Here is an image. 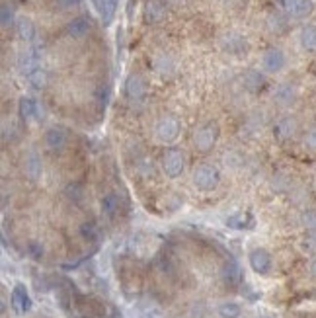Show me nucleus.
<instances>
[{
	"label": "nucleus",
	"mask_w": 316,
	"mask_h": 318,
	"mask_svg": "<svg viewBox=\"0 0 316 318\" xmlns=\"http://www.w3.org/2000/svg\"><path fill=\"white\" fill-rule=\"evenodd\" d=\"M191 182L201 192H213L221 182V172L213 164H199L191 174Z\"/></svg>",
	"instance_id": "obj_1"
},
{
	"label": "nucleus",
	"mask_w": 316,
	"mask_h": 318,
	"mask_svg": "<svg viewBox=\"0 0 316 318\" xmlns=\"http://www.w3.org/2000/svg\"><path fill=\"white\" fill-rule=\"evenodd\" d=\"M217 139H219V125L213 123V121H209V123H203L201 127L195 129V133H193V145L201 153H207V151H211L213 146L217 145Z\"/></svg>",
	"instance_id": "obj_2"
},
{
	"label": "nucleus",
	"mask_w": 316,
	"mask_h": 318,
	"mask_svg": "<svg viewBox=\"0 0 316 318\" xmlns=\"http://www.w3.org/2000/svg\"><path fill=\"white\" fill-rule=\"evenodd\" d=\"M154 133H156L158 141H162V143H174L180 135L178 119L172 116L160 117L156 121V127H154Z\"/></svg>",
	"instance_id": "obj_3"
},
{
	"label": "nucleus",
	"mask_w": 316,
	"mask_h": 318,
	"mask_svg": "<svg viewBox=\"0 0 316 318\" xmlns=\"http://www.w3.org/2000/svg\"><path fill=\"white\" fill-rule=\"evenodd\" d=\"M184 166H186V160L180 148H168L162 156V170L168 178H180L184 172Z\"/></svg>",
	"instance_id": "obj_4"
},
{
	"label": "nucleus",
	"mask_w": 316,
	"mask_h": 318,
	"mask_svg": "<svg viewBox=\"0 0 316 318\" xmlns=\"http://www.w3.org/2000/svg\"><path fill=\"white\" fill-rule=\"evenodd\" d=\"M279 6L291 18H305L312 12L310 0H279Z\"/></svg>",
	"instance_id": "obj_5"
},
{
	"label": "nucleus",
	"mask_w": 316,
	"mask_h": 318,
	"mask_svg": "<svg viewBox=\"0 0 316 318\" xmlns=\"http://www.w3.org/2000/svg\"><path fill=\"white\" fill-rule=\"evenodd\" d=\"M18 68H20L22 74H26V77H30L33 70H37L40 68V53H37V49H24L20 53V57H18Z\"/></svg>",
	"instance_id": "obj_6"
},
{
	"label": "nucleus",
	"mask_w": 316,
	"mask_h": 318,
	"mask_svg": "<svg viewBox=\"0 0 316 318\" xmlns=\"http://www.w3.org/2000/svg\"><path fill=\"white\" fill-rule=\"evenodd\" d=\"M248 261H250L252 270L256 271V273H260V275H266L267 271L271 270V256L264 248H256V250L250 252Z\"/></svg>",
	"instance_id": "obj_7"
},
{
	"label": "nucleus",
	"mask_w": 316,
	"mask_h": 318,
	"mask_svg": "<svg viewBox=\"0 0 316 318\" xmlns=\"http://www.w3.org/2000/svg\"><path fill=\"white\" fill-rule=\"evenodd\" d=\"M262 67L266 68L267 72H279L285 67V55L283 51L277 47H269L262 57Z\"/></svg>",
	"instance_id": "obj_8"
},
{
	"label": "nucleus",
	"mask_w": 316,
	"mask_h": 318,
	"mask_svg": "<svg viewBox=\"0 0 316 318\" xmlns=\"http://www.w3.org/2000/svg\"><path fill=\"white\" fill-rule=\"evenodd\" d=\"M24 172L30 178L31 182H37L43 174V162H41V156L37 155V151H30L26 158H24Z\"/></svg>",
	"instance_id": "obj_9"
},
{
	"label": "nucleus",
	"mask_w": 316,
	"mask_h": 318,
	"mask_svg": "<svg viewBox=\"0 0 316 318\" xmlns=\"http://www.w3.org/2000/svg\"><path fill=\"white\" fill-rule=\"evenodd\" d=\"M10 303H12V309L16 310V312H28L31 309V299L30 295H28V289L18 283L14 291H12L10 295Z\"/></svg>",
	"instance_id": "obj_10"
},
{
	"label": "nucleus",
	"mask_w": 316,
	"mask_h": 318,
	"mask_svg": "<svg viewBox=\"0 0 316 318\" xmlns=\"http://www.w3.org/2000/svg\"><path fill=\"white\" fill-rule=\"evenodd\" d=\"M143 14H145V20L148 24H158L166 16V4L162 0H147Z\"/></svg>",
	"instance_id": "obj_11"
},
{
	"label": "nucleus",
	"mask_w": 316,
	"mask_h": 318,
	"mask_svg": "<svg viewBox=\"0 0 316 318\" xmlns=\"http://www.w3.org/2000/svg\"><path fill=\"white\" fill-rule=\"evenodd\" d=\"M65 145H67V131L63 127H51V129H47V133H45V146L49 151L57 153Z\"/></svg>",
	"instance_id": "obj_12"
},
{
	"label": "nucleus",
	"mask_w": 316,
	"mask_h": 318,
	"mask_svg": "<svg viewBox=\"0 0 316 318\" xmlns=\"http://www.w3.org/2000/svg\"><path fill=\"white\" fill-rule=\"evenodd\" d=\"M125 96L129 100H141L145 96V82L139 74H129L127 80H125Z\"/></svg>",
	"instance_id": "obj_13"
},
{
	"label": "nucleus",
	"mask_w": 316,
	"mask_h": 318,
	"mask_svg": "<svg viewBox=\"0 0 316 318\" xmlns=\"http://www.w3.org/2000/svg\"><path fill=\"white\" fill-rule=\"evenodd\" d=\"M88 31H90V20L86 16H76V18H72L67 24V35H70V38L74 39L84 38Z\"/></svg>",
	"instance_id": "obj_14"
},
{
	"label": "nucleus",
	"mask_w": 316,
	"mask_h": 318,
	"mask_svg": "<svg viewBox=\"0 0 316 318\" xmlns=\"http://www.w3.org/2000/svg\"><path fill=\"white\" fill-rule=\"evenodd\" d=\"M221 275H223V279L227 281L228 285H238V283L242 281V270H240V266H238L234 260H228L227 264L223 266Z\"/></svg>",
	"instance_id": "obj_15"
},
{
	"label": "nucleus",
	"mask_w": 316,
	"mask_h": 318,
	"mask_svg": "<svg viewBox=\"0 0 316 318\" xmlns=\"http://www.w3.org/2000/svg\"><path fill=\"white\" fill-rule=\"evenodd\" d=\"M293 133H295V121L291 117H283L273 125V135L277 141H287Z\"/></svg>",
	"instance_id": "obj_16"
},
{
	"label": "nucleus",
	"mask_w": 316,
	"mask_h": 318,
	"mask_svg": "<svg viewBox=\"0 0 316 318\" xmlns=\"http://www.w3.org/2000/svg\"><path fill=\"white\" fill-rule=\"evenodd\" d=\"M100 207H102V213H106L108 217H115V213L119 211V195L117 193H106L100 201Z\"/></svg>",
	"instance_id": "obj_17"
},
{
	"label": "nucleus",
	"mask_w": 316,
	"mask_h": 318,
	"mask_svg": "<svg viewBox=\"0 0 316 318\" xmlns=\"http://www.w3.org/2000/svg\"><path fill=\"white\" fill-rule=\"evenodd\" d=\"M299 39H301L303 49L310 51V53H314L316 51V26H305V28L301 29Z\"/></svg>",
	"instance_id": "obj_18"
},
{
	"label": "nucleus",
	"mask_w": 316,
	"mask_h": 318,
	"mask_svg": "<svg viewBox=\"0 0 316 318\" xmlns=\"http://www.w3.org/2000/svg\"><path fill=\"white\" fill-rule=\"evenodd\" d=\"M16 31L24 41H31L33 35H35V28H33V22L26 16H20L16 20Z\"/></svg>",
	"instance_id": "obj_19"
},
{
	"label": "nucleus",
	"mask_w": 316,
	"mask_h": 318,
	"mask_svg": "<svg viewBox=\"0 0 316 318\" xmlns=\"http://www.w3.org/2000/svg\"><path fill=\"white\" fill-rule=\"evenodd\" d=\"M18 111H20L22 119H26V121H28V119H33V117L37 116V102L31 100V98H28V96L20 98Z\"/></svg>",
	"instance_id": "obj_20"
},
{
	"label": "nucleus",
	"mask_w": 316,
	"mask_h": 318,
	"mask_svg": "<svg viewBox=\"0 0 316 318\" xmlns=\"http://www.w3.org/2000/svg\"><path fill=\"white\" fill-rule=\"evenodd\" d=\"M115 8H117V0H102L100 14H102V20H104V26L111 24V20L115 16Z\"/></svg>",
	"instance_id": "obj_21"
},
{
	"label": "nucleus",
	"mask_w": 316,
	"mask_h": 318,
	"mask_svg": "<svg viewBox=\"0 0 316 318\" xmlns=\"http://www.w3.org/2000/svg\"><path fill=\"white\" fill-rule=\"evenodd\" d=\"M217 312H219V316L221 318H238L240 316V312H242V309H240V305H238V303L228 301V303L219 305Z\"/></svg>",
	"instance_id": "obj_22"
},
{
	"label": "nucleus",
	"mask_w": 316,
	"mask_h": 318,
	"mask_svg": "<svg viewBox=\"0 0 316 318\" xmlns=\"http://www.w3.org/2000/svg\"><path fill=\"white\" fill-rule=\"evenodd\" d=\"M98 234H100L98 227H96L92 221H86V222L80 225V236H82L84 240H88V242L98 240Z\"/></svg>",
	"instance_id": "obj_23"
},
{
	"label": "nucleus",
	"mask_w": 316,
	"mask_h": 318,
	"mask_svg": "<svg viewBox=\"0 0 316 318\" xmlns=\"http://www.w3.org/2000/svg\"><path fill=\"white\" fill-rule=\"evenodd\" d=\"M244 84H246L248 90H258V88H262V84H264V77L258 72V70H248L246 77H244Z\"/></svg>",
	"instance_id": "obj_24"
},
{
	"label": "nucleus",
	"mask_w": 316,
	"mask_h": 318,
	"mask_svg": "<svg viewBox=\"0 0 316 318\" xmlns=\"http://www.w3.org/2000/svg\"><path fill=\"white\" fill-rule=\"evenodd\" d=\"M225 47L230 53H240L242 49H246V41L240 38V35H227L225 39Z\"/></svg>",
	"instance_id": "obj_25"
},
{
	"label": "nucleus",
	"mask_w": 316,
	"mask_h": 318,
	"mask_svg": "<svg viewBox=\"0 0 316 318\" xmlns=\"http://www.w3.org/2000/svg\"><path fill=\"white\" fill-rule=\"evenodd\" d=\"M0 22H2V28H10L12 24H16L14 20V8L10 4H2L0 8Z\"/></svg>",
	"instance_id": "obj_26"
},
{
	"label": "nucleus",
	"mask_w": 316,
	"mask_h": 318,
	"mask_svg": "<svg viewBox=\"0 0 316 318\" xmlns=\"http://www.w3.org/2000/svg\"><path fill=\"white\" fill-rule=\"evenodd\" d=\"M28 80H30L31 86L43 88L45 84H47V72H45L43 68H37V70H33L30 77H28Z\"/></svg>",
	"instance_id": "obj_27"
},
{
	"label": "nucleus",
	"mask_w": 316,
	"mask_h": 318,
	"mask_svg": "<svg viewBox=\"0 0 316 318\" xmlns=\"http://www.w3.org/2000/svg\"><path fill=\"white\" fill-rule=\"evenodd\" d=\"M250 222V217L248 215H234V217H230L227 221V225L228 227H232V229H236V231H244L246 229V225Z\"/></svg>",
	"instance_id": "obj_28"
},
{
	"label": "nucleus",
	"mask_w": 316,
	"mask_h": 318,
	"mask_svg": "<svg viewBox=\"0 0 316 318\" xmlns=\"http://www.w3.org/2000/svg\"><path fill=\"white\" fill-rule=\"evenodd\" d=\"M275 98L279 100V102H289V100L293 98V90H291V86H287V84L279 86L275 92Z\"/></svg>",
	"instance_id": "obj_29"
},
{
	"label": "nucleus",
	"mask_w": 316,
	"mask_h": 318,
	"mask_svg": "<svg viewBox=\"0 0 316 318\" xmlns=\"http://www.w3.org/2000/svg\"><path fill=\"white\" fill-rule=\"evenodd\" d=\"M108 98H109V88L108 86H98V90H96V100H98L100 107H106V104H108Z\"/></svg>",
	"instance_id": "obj_30"
},
{
	"label": "nucleus",
	"mask_w": 316,
	"mask_h": 318,
	"mask_svg": "<svg viewBox=\"0 0 316 318\" xmlns=\"http://www.w3.org/2000/svg\"><path fill=\"white\" fill-rule=\"evenodd\" d=\"M28 254H30L31 258L40 260L41 256H43V246H41L40 242H30V244H28Z\"/></svg>",
	"instance_id": "obj_31"
},
{
	"label": "nucleus",
	"mask_w": 316,
	"mask_h": 318,
	"mask_svg": "<svg viewBox=\"0 0 316 318\" xmlns=\"http://www.w3.org/2000/svg\"><path fill=\"white\" fill-rule=\"evenodd\" d=\"M305 145L308 146V148H312V151H316V127H314V129H310V131L306 133V137H305Z\"/></svg>",
	"instance_id": "obj_32"
},
{
	"label": "nucleus",
	"mask_w": 316,
	"mask_h": 318,
	"mask_svg": "<svg viewBox=\"0 0 316 318\" xmlns=\"http://www.w3.org/2000/svg\"><path fill=\"white\" fill-rule=\"evenodd\" d=\"M57 2V6L63 10H70V8H76L80 4V0H55Z\"/></svg>",
	"instance_id": "obj_33"
},
{
	"label": "nucleus",
	"mask_w": 316,
	"mask_h": 318,
	"mask_svg": "<svg viewBox=\"0 0 316 318\" xmlns=\"http://www.w3.org/2000/svg\"><path fill=\"white\" fill-rule=\"evenodd\" d=\"M133 4H135V0H129V8H127V16H129V18L133 16Z\"/></svg>",
	"instance_id": "obj_34"
},
{
	"label": "nucleus",
	"mask_w": 316,
	"mask_h": 318,
	"mask_svg": "<svg viewBox=\"0 0 316 318\" xmlns=\"http://www.w3.org/2000/svg\"><path fill=\"white\" fill-rule=\"evenodd\" d=\"M310 273H312V275L316 277V258L312 260V264H310Z\"/></svg>",
	"instance_id": "obj_35"
},
{
	"label": "nucleus",
	"mask_w": 316,
	"mask_h": 318,
	"mask_svg": "<svg viewBox=\"0 0 316 318\" xmlns=\"http://www.w3.org/2000/svg\"><path fill=\"white\" fill-rule=\"evenodd\" d=\"M92 4H94V6L100 10V6H102V0H92Z\"/></svg>",
	"instance_id": "obj_36"
},
{
	"label": "nucleus",
	"mask_w": 316,
	"mask_h": 318,
	"mask_svg": "<svg viewBox=\"0 0 316 318\" xmlns=\"http://www.w3.org/2000/svg\"><path fill=\"white\" fill-rule=\"evenodd\" d=\"M256 318H271V316H256Z\"/></svg>",
	"instance_id": "obj_37"
}]
</instances>
